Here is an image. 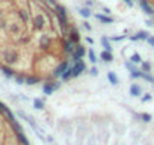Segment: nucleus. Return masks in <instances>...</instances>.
<instances>
[{"instance_id": "obj_1", "label": "nucleus", "mask_w": 154, "mask_h": 145, "mask_svg": "<svg viewBox=\"0 0 154 145\" xmlns=\"http://www.w3.org/2000/svg\"><path fill=\"white\" fill-rule=\"evenodd\" d=\"M54 8H56V15H57L59 24H60L62 27H65V26H66V23H68V20H66V11H65V8H63V6H60V5H56Z\"/></svg>"}, {"instance_id": "obj_2", "label": "nucleus", "mask_w": 154, "mask_h": 145, "mask_svg": "<svg viewBox=\"0 0 154 145\" xmlns=\"http://www.w3.org/2000/svg\"><path fill=\"white\" fill-rule=\"evenodd\" d=\"M74 77H77V76H80L82 72L86 69V65L83 63V60H77V62H74Z\"/></svg>"}, {"instance_id": "obj_3", "label": "nucleus", "mask_w": 154, "mask_h": 145, "mask_svg": "<svg viewBox=\"0 0 154 145\" xmlns=\"http://www.w3.org/2000/svg\"><path fill=\"white\" fill-rule=\"evenodd\" d=\"M139 6L142 8V11H143L146 15H152V14H154V9H152V6L148 3V0H139Z\"/></svg>"}, {"instance_id": "obj_4", "label": "nucleus", "mask_w": 154, "mask_h": 145, "mask_svg": "<svg viewBox=\"0 0 154 145\" xmlns=\"http://www.w3.org/2000/svg\"><path fill=\"white\" fill-rule=\"evenodd\" d=\"M66 68H68V62H66V60L60 62V63H59V66L54 69L53 76H54V77H62V74H63V72L66 71Z\"/></svg>"}, {"instance_id": "obj_5", "label": "nucleus", "mask_w": 154, "mask_h": 145, "mask_svg": "<svg viewBox=\"0 0 154 145\" xmlns=\"http://www.w3.org/2000/svg\"><path fill=\"white\" fill-rule=\"evenodd\" d=\"M83 56H85V47L77 45V47H75V50H74V53H72V60H74V62H77V60H80Z\"/></svg>"}, {"instance_id": "obj_6", "label": "nucleus", "mask_w": 154, "mask_h": 145, "mask_svg": "<svg viewBox=\"0 0 154 145\" xmlns=\"http://www.w3.org/2000/svg\"><path fill=\"white\" fill-rule=\"evenodd\" d=\"M59 85H60V83H45V85H44V88H42V91H44V94L50 95V94H53V91H54V89H57V88H59Z\"/></svg>"}, {"instance_id": "obj_7", "label": "nucleus", "mask_w": 154, "mask_h": 145, "mask_svg": "<svg viewBox=\"0 0 154 145\" xmlns=\"http://www.w3.org/2000/svg\"><path fill=\"white\" fill-rule=\"evenodd\" d=\"M63 48H65V51L68 53V54H72L74 53V42L71 41V39H68V41H65V44H63Z\"/></svg>"}, {"instance_id": "obj_8", "label": "nucleus", "mask_w": 154, "mask_h": 145, "mask_svg": "<svg viewBox=\"0 0 154 145\" xmlns=\"http://www.w3.org/2000/svg\"><path fill=\"white\" fill-rule=\"evenodd\" d=\"M71 77H74V66H68L66 71L62 74V79H63V80H68V79H71Z\"/></svg>"}, {"instance_id": "obj_9", "label": "nucleus", "mask_w": 154, "mask_h": 145, "mask_svg": "<svg viewBox=\"0 0 154 145\" xmlns=\"http://www.w3.org/2000/svg\"><path fill=\"white\" fill-rule=\"evenodd\" d=\"M140 94H142V91H140V88L137 85H131L130 86V95L131 97H139Z\"/></svg>"}, {"instance_id": "obj_10", "label": "nucleus", "mask_w": 154, "mask_h": 145, "mask_svg": "<svg viewBox=\"0 0 154 145\" xmlns=\"http://www.w3.org/2000/svg\"><path fill=\"white\" fill-rule=\"evenodd\" d=\"M101 59H103L104 62H112V60H113L112 51H109V50H104V51L101 53Z\"/></svg>"}, {"instance_id": "obj_11", "label": "nucleus", "mask_w": 154, "mask_h": 145, "mask_svg": "<svg viewBox=\"0 0 154 145\" xmlns=\"http://www.w3.org/2000/svg\"><path fill=\"white\" fill-rule=\"evenodd\" d=\"M95 18L100 20L101 23H113V18L107 17V15H101V14H95Z\"/></svg>"}, {"instance_id": "obj_12", "label": "nucleus", "mask_w": 154, "mask_h": 145, "mask_svg": "<svg viewBox=\"0 0 154 145\" xmlns=\"http://www.w3.org/2000/svg\"><path fill=\"white\" fill-rule=\"evenodd\" d=\"M0 112H5V113H6V115L9 116V119H11L12 122H15V119H14V115H12V113L9 112V109H8V107H6L5 104H2V103H0Z\"/></svg>"}, {"instance_id": "obj_13", "label": "nucleus", "mask_w": 154, "mask_h": 145, "mask_svg": "<svg viewBox=\"0 0 154 145\" xmlns=\"http://www.w3.org/2000/svg\"><path fill=\"white\" fill-rule=\"evenodd\" d=\"M107 80H109L112 85H118V79H116V76H115V72H112V71L107 72Z\"/></svg>"}, {"instance_id": "obj_14", "label": "nucleus", "mask_w": 154, "mask_h": 145, "mask_svg": "<svg viewBox=\"0 0 154 145\" xmlns=\"http://www.w3.org/2000/svg\"><path fill=\"white\" fill-rule=\"evenodd\" d=\"M101 45H103V48H104V50L112 51V45H110V42H109V39H107L106 36H103V38H101Z\"/></svg>"}, {"instance_id": "obj_15", "label": "nucleus", "mask_w": 154, "mask_h": 145, "mask_svg": "<svg viewBox=\"0 0 154 145\" xmlns=\"http://www.w3.org/2000/svg\"><path fill=\"white\" fill-rule=\"evenodd\" d=\"M136 38H137V39H148V38H149V33H148L146 30H140V32L136 33Z\"/></svg>"}, {"instance_id": "obj_16", "label": "nucleus", "mask_w": 154, "mask_h": 145, "mask_svg": "<svg viewBox=\"0 0 154 145\" xmlns=\"http://www.w3.org/2000/svg\"><path fill=\"white\" fill-rule=\"evenodd\" d=\"M79 14H80L82 17H85V18L91 17V11H89L88 8H80V9H79Z\"/></svg>"}, {"instance_id": "obj_17", "label": "nucleus", "mask_w": 154, "mask_h": 145, "mask_svg": "<svg viewBox=\"0 0 154 145\" xmlns=\"http://www.w3.org/2000/svg\"><path fill=\"white\" fill-rule=\"evenodd\" d=\"M33 106H35V109H42V107H44V103H42V100L35 98V100H33Z\"/></svg>"}, {"instance_id": "obj_18", "label": "nucleus", "mask_w": 154, "mask_h": 145, "mask_svg": "<svg viewBox=\"0 0 154 145\" xmlns=\"http://www.w3.org/2000/svg\"><path fill=\"white\" fill-rule=\"evenodd\" d=\"M142 76V72L139 71V69H133V71H130V77H133V79H139Z\"/></svg>"}, {"instance_id": "obj_19", "label": "nucleus", "mask_w": 154, "mask_h": 145, "mask_svg": "<svg viewBox=\"0 0 154 145\" xmlns=\"http://www.w3.org/2000/svg\"><path fill=\"white\" fill-rule=\"evenodd\" d=\"M88 54H89V60H91L92 63H95V62H97V56H95V51H94V50L91 48V50L88 51Z\"/></svg>"}, {"instance_id": "obj_20", "label": "nucleus", "mask_w": 154, "mask_h": 145, "mask_svg": "<svg viewBox=\"0 0 154 145\" xmlns=\"http://www.w3.org/2000/svg\"><path fill=\"white\" fill-rule=\"evenodd\" d=\"M130 60H131V62H134V63H140V62H142V59H140V56H139L137 53H134V54L130 57Z\"/></svg>"}, {"instance_id": "obj_21", "label": "nucleus", "mask_w": 154, "mask_h": 145, "mask_svg": "<svg viewBox=\"0 0 154 145\" xmlns=\"http://www.w3.org/2000/svg\"><path fill=\"white\" fill-rule=\"evenodd\" d=\"M140 77H142V79H145V80H148V82H151V83L154 82V77H151V76L148 74V72H145V71H142V76H140Z\"/></svg>"}, {"instance_id": "obj_22", "label": "nucleus", "mask_w": 154, "mask_h": 145, "mask_svg": "<svg viewBox=\"0 0 154 145\" xmlns=\"http://www.w3.org/2000/svg\"><path fill=\"white\" fill-rule=\"evenodd\" d=\"M149 69H151V63H149V62H143V63H142V71L149 72Z\"/></svg>"}, {"instance_id": "obj_23", "label": "nucleus", "mask_w": 154, "mask_h": 145, "mask_svg": "<svg viewBox=\"0 0 154 145\" xmlns=\"http://www.w3.org/2000/svg\"><path fill=\"white\" fill-rule=\"evenodd\" d=\"M35 23H36V27H41V26H42V24H44V18H42V17H39V15H38V17H36V18H35Z\"/></svg>"}, {"instance_id": "obj_24", "label": "nucleus", "mask_w": 154, "mask_h": 145, "mask_svg": "<svg viewBox=\"0 0 154 145\" xmlns=\"http://www.w3.org/2000/svg\"><path fill=\"white\" fill-rule=\"evenodd\" d=\"M69 36H71L69 39H71L72 42H77V41H79V35H77V32H75V30H72V33H71Z\"/></svg>"}, {"instance_id": "obj_25", "label": "nucleus", "mask_w": 154, "mask_h": 145, "mask_svg": "<svg viewBox=\"0 0 154 145\" xmlns=\"http://www.w3.org/2000/svg\"><path fill=\"white\" fill-rule=\"evenodd\" d=\"M36 82H38L36 77H29V79H26V83H27V85H35Z\"/></svg>"}, {"instance_id": "obj_26", "label": "nucleus", "mask_w": 154, "mask_h": 145, "mask_svg": "<svg viewBox=\"0 0 154 145\" xmlns=\"http://www.w3.org/2000/svg\"><path fill=\"white\" fill-rule=\"evenodd\" d=\"M3 72L6 74V77H12L14 76V72H12V69H9V68H3Z\"/></svg>"}, {"instance_id": "obj_27", "label": "nucleus", "mask_w": 154, "mask_h": 145, "mask_svg": "<svg viewBox=\"0 0 154 145\" xmlns=\"http://www.w3.org/2000/svg\"><path fill=\"white\" fill-rule=\"evenodd\" d=\"M125 66L128 68V71H133V69H136V66H134V62H125Z\"/></svg>"}, {"instance_id": "obj_28", "label": "nucleus", "mask_w": 154, "mask_h": 145, "mask_svg": "<svg viewBox=\"0 0 154 145\" xmlns=\"http://www.w3.org/2000/svg\"><path fill=\"white\" fill-rule=\"evenodd\" d=\"M142 119H143L145 122H148V121H151V115H149V113H142Z\"/></svg>"}, {"instance_id": "obj_29", "label": "nucleus", "mask_w": 154, "mask_h": 145, "mask_svg": "<svg viewBox=\"0 0 154 145\" xmlns=\"http://www.w3.org/2000/svg\"><path fill=\"white\" fill-rule=\"evenodd\" d=\"M151 100V95L149 94H145L143 97H142V101H149Z\"/></svg>"}, {"instance_id": "obj_30", "label": "nucleus", "mask_w": 154, "mask_h": 145, "mask_svg": "<svg viewBox=\"0 0 154 145\" xmlns=\"http://www.w3.org/2000/svg\"><path fill=\"white\" fill-rule=\"evenodd\" d=\"M146 41H148V44H149L151 47H154V36H149Z\"/></svg>"}, {"instance_id": "obj_31", "label": "nucleus", "mask_w": 154, "mask_h": 145, "mask_svg": "<svg viewBox=\"0 0 154 145\" xmlns=\"http://www.w3.org/2000/svg\"><path fill=\"white\" fill-rule=\"evenodd\" d=\"M91 74H92V76H97V74H98V69H97V68H91Z\"/></svg>"}, {"instance_id": "obj_32", "label": "nucleus", "mask_w": 154, "mask_h": 145, "mask_svg": "<svg viewBox=\"0 0 154 145\" xmlns=\"http://www.w3.org/2000/svg\"><path fill=\"white\" fill-rule=\"evenodd\" d=\"M127 6H133V0H124Z\"/></svg>"}, {"instance_id": "obj_33", "label": "nucleus", "mask_w": 154, "mask_h": 145, "mask_svg": "<svg viewBox=\"0 0 154 145\" xmlns=\"http://www.w3.org/2000/svg\"><path fill=\"white\" fill-rule=\"evenodd\" d=\"M83 26H85V29H86V30H91V26H89V23H88V21H85V23H83Z\"/></svg>"}, {"instance_id": "obj_34", "label": "nucleus", "mask_w": 154, "mask_h": 145, "mask_svg": "<svg viewBox=\"0 0 154 145\" xmlns=\"http://www.w3.org/2000/svg\"><path fill=\"white\" fill-rule=\"evenodd\" d=\"M17 82H18V83H23V82H24V77H17Z\"/></svg>"}, {"instance_id": "obj_35", "label": "nucleus", "mask_w": 154, "mask_h": 145, "mask_svg": "<svg viewBox=\"0 0 154 145\" xmlns=\"http://www.w3.org/2000/svg\"><path fill=\"white\" fill-rule=\"evenodd\" d=\"M122 38H124V36H113V39H115V41H121Z\"/></svg>"}, {"instance_id": "obj_36", "label": "nucleus", "mask_w": 154, "mask_h": 145, "mask_svg": "<svg viewBox=\"0 0 154 145\" xmlns=\"http://www.w3.org/2000/svg\"><path fill=\"white\" fill-rule=\"evenodd\" d=\"M103 11H104V14H109V12H110V9H109V8H104Z\"/></svg>"}, {"instance_id": "obj_37", "label": "nucleus", "mask_w": 154, "mask_h": 145, "mask_svg": "<svg viewBox=\"0 0 154 145\" xmlns=\"http://www.w3.org/2000/svg\"><path fill=\"white\" fill-rule=\"evenodd\" d=\"M26 145H29V143H26Z\"/></svg>"}]
</instances>
